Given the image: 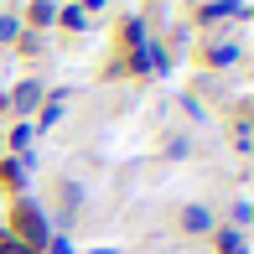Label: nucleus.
I'll use <instances>...</instances> for the list:
<instances>
[{"mask_svg":"<svg viewBox=\"0 0 254 254\" xmlns=\"http://www.w3.org/2000/svg\"><path fill=\"white\" fill-rule=\"evenodd\" d=\"M31 21H37V26H47V21H57V5H52V0H37V5H31Z\"/></svg>","mask_w":254,"mask_h":254,"instance_id":"nucleus-7","label":"nucleus"},{"mask_svg":"<svg viewBox=\"0 0 254 254\" xmlns=\"http://www.w3.org/2000/svg\"><path fill=\"white\" fill-rule=\"evenodd\" d=\"M182 228H187V234H207V228H213V213H207V207H197V202H192L187 213H182Z\"/></svg>","mask_w":254,"mask_h":254,"instance_id":"nucleus-3","label":"nucleus"},{"mask_svg":"<svg viewBox=\"0 0 254 254\" xmlns=\"http://www.w3.org/2000/svg\"><path fill=\"white\" fill-rule=\"evenodd\" d=\"M16 228H21V244L26 249H47V239H52V228H47L37 202H16Z\"/></svg>","mask_w":254,"mask_h":254,"instance_id":"nucleus-1","label":"nucleus"},{"mask_svg":"<svg viewBox=\"0 0 254 254\" xmlns=\"http://www.w3.org/2000/svg\"><path fill=\"white\" fill-rule=\"evenodd\" d=\"M21 37V21L16 16H0V42H16Z\"/></svg>","mask_w":254,"mask_h":254,"instance_id":"nucleus-8","label":"nucleus"},{"mask_svg":"<svg viewBox=\"0 0 254 254\" xmlns=\"http://www.w3.org/2000/svg\"><path fill=\"white\" fill-rule=\"evenodd\" d=\"M57 16H63V26H73V31H83V26H88L83 5H67V10H57Z\"/></svg>","mask_w":254,"mask_h":254,"instance_id":"nucleus-6","label":"nucleus"},{"mask_svg":"<svg viewBox=\"0 0 254 254\" xmlns=\"http://www.w3.org/2000/svg\"><path fill=\"white\" fill-rule=\"evenodd\" d=\"M218 244H223L228 254H244V239H239V234H234V228H223V234H218Z\"/></svg>","mask_w":254,"mask_h":254,"instance_id":"nucleus-9","label":"nucleus"},{"mask_svg":"<svg viewBox=\"0 0 254 254\" xmlns=\"http://www.w3.org/2000/svg\"><path fill=\"white\" fill-rule=\"evenodd\" d=\"M0 182H5V187H26V166H21V161H5V166H0Z\"/></svg>","mask_w":254,"mask_h":254,"instance_id":"nucleus-5","label":"nucleus"},{"mask_svg":"<svg viewBox=\"0 0 254 254\" xmlns=\"http://www.w3.org/2000/svg\"><path fill=\"white\" fill-rule=\"evenodd\" d=\"M0 254H37V249H26L21 239H0Z\"/></svg>","mask_w":254,"mask_h":254,"instance_id":"nucleus-10","label":"nucleus"},{"mask_svg":"<svg viewBox=\"0 0 254 254\" xmlns=\"http://www.w3.org/2000/svg\"><path fill=\"white\" fill-rule=\"evenodd\" d=\"M26 140H31V130H26V125H16V130H10V145H16V151H26Z\"/></svg>","mask_w":254,"mask_h":254,"instance_id":"nucleus-11","label":"nucleus"},{"mask_svg":"<svg viewBox=\"0 0 254 254\" xmlns=\"http://www.w3.org/2000/svg\"><path fill=\"white\" fill-rule=\"evenodd\" d=\"M207 63H213V67H234L239 63V47H234V42H218V47L207 52Z\"/></svg>","mask_w":254,"mask_h":254,"instance_id":"nucleus-4","label":"nucleus"},{"mask_svg":"<svg viewBox=\"0 0 254 254\" xmlns=\"http://www.w3.org/2000/svg\"><path fill=\"white\" fill-rule=\"evenodd\" d=\"M37 104H42V83H16V94H10V109L26 114V109H37Z\"/></svg>","mask_w":254,"mask_h":254,"instance_id":"nucleus-2","label":"nucleus"}]
</instances>
